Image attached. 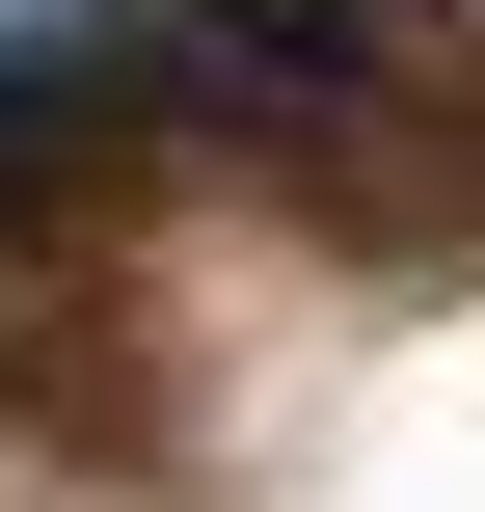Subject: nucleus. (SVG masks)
Wrapping results in <instances>:
<instances>
[{"instance_id":"obj_1","label":"nucleus","mask_w":485,"mask_h":512,"mask_svg":"<svg viewBox=\"0 0 485 512\" xmlns=\"http://www.w3.org/2000/svg\"><path fill=\"white\" fill-rule=\"evenodd\" d=\"M81 135H108V81H81V54H0V216H27V162H81Z\"/></svg>"}]
</instances>
